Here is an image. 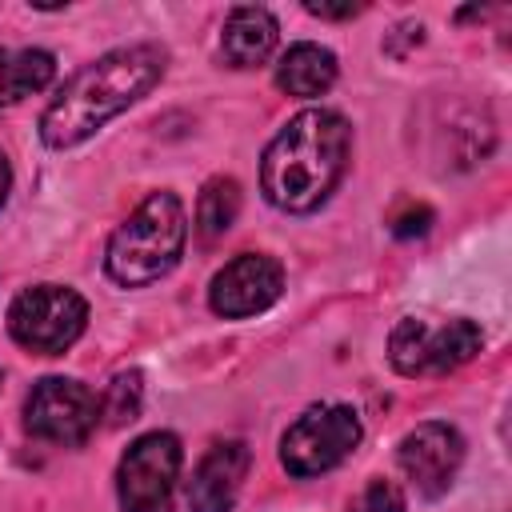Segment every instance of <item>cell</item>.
I'll use <instances>...</instances> for the list:
<instances>
[{
	"instance_id": "1",
	"label": "cell",
	"mask_w": 512,
	"mask_h": 512,
	"mask_svg": "<svg viewBox=\"0 0 512 512\" xmlns=\"http://www.w3.org/2000/svg\"><path fill=\"white\" fill-rule=\"evenodd\" d=\"M164 48L160 44H124L80 68L56 100L40 116V140L48 148H72L88 140L96 128H104L116 112L136 104L152 92V84L164 76Z\"/></svg>"
},
{
	"instance_id": "2",
	"label": "cell",
	"mask_w": 512,
	"mask_h": 512,
	"mask_svg": "<svg viewBox=\"0 0 512 512\" xmlns=\"http://www.w3.org/2000/svg\"><path fill=\"white\" fill-rule=\"evenodd\" d=\"M352 128L332 108H304L296 112L264 148L260 160V188L280 212H312L320 208L344 168H348Z\"/></svg>"
},
{
	"instance_id": "3",
	"label": "cell",
	"mask_w": 512,
	"mask_h": 512,
	"mask_svg": "<svg viewBox=\"0 0 512 512\" xmlns=\"http://www.w3.org/2000/svg\"><path fill=\"white\" fill-rule=\"evenodd\" d=\"M188 220L184 204L172 192H152L108 240L104 268L124 288H144L160 276H168L184 252Z\"/></svg>"
},
{
	"instance_id": "4",
	"label": "cell",
	"mask_w": 512,
	"mask_h": 512,
	"mask_svg": "<svg viewBox=\"0 0 512 512\" xmlns=\"http://www.w3.org/2000/svg\"><path fill=\"white\" fill-rule=\"evenodd\" d=\"M84 324H88V304L76 288H64V284L24 288L8 308L12 340L36 356H60L80 340Z\"/></svg>"
},
{
	"instance_id": "5",
	"label": "cell",
	"mask_w": 512,
	"mask_h": 512,
	"mask_svg": "<svg viewBox=\"0 0 512 512\" xmlns=\"http://www.w3.org/2000/svg\"><path fill=\"white\" fill-rule=\"evenodd\" d=\"M360 436V416L348 404H316L304 416H296L280 436V464L288 468V476L300 480L320 476L336 468L360 444Z\"/></svg>"
},
{
	"instance_id": "6",
	"label": "cell",
	"mask_w": 512,
	"mask_h": 512,
	"mask_svg": "<svg viewBox=\"0 0 512 512\" xmlns=\"http://www.w3.org/2000/svg\"><path fill=\"white\" fill-rule=\"evenodd\" d=\"M480 328L472 320H448L428 328L424 320H400L388 336V360L400 376H444L480 352Z\"/></svg>"
},
{
	"instance_id": "7",
	"label": "cell",
	"mask_w": 512,
	"mask_h": 512,
	"mask_svg": "<svg viewBox=\"0 0 512 512\" xmlns=\"http://www.w3.org/2000/svg\"><path fill=\"white\" fill-rule=\"evenodd\" d=\"M180 440L172 432H144L120 456L116 496L124 512H172V492L180 476Z\"/></svg>"
},
{
	"instance_id": "8",
	"label": "cell",
	"mask_w": 512,
	"mask_h": 512,
	"mask_svg": "<svg viewBox=\"0 0 512 512\" xmlns=\"http://www.w3.org/2000/svg\"><path fill=\"white\" fill-rule=\"evenodd\" d=\"M100 420V400L68 376H44L24 400V428L48 444H84Z\"/></svg>"
},
{
	"instance_id": "9",
	"label": "cell",
	"mask_w": 512,
	"mask_h": 512,
	"mask_svg": "<svg viewBox=\"0 0 512 512\" xmlns=\"http://www.w3.org/2000/svg\"><path fill=\"white\" fill-rule=\"evenodd\" d=\"M284 292V268L280 260L264 256V252H240L236 260H228L208 288V304L216 316L224 320H244L256 316L264 308H272Z\"/></svg>"
},
{
	"instance_id": "10",
	"label": "cell",
	"mask_w": 512,
	"mask_h": 512,
	"mask_svg": "<svg viewBox=\"0 0 512 512\" xmlns=\"http://www.w3.org/2000/svg\"><path fill=\"white\" fill-rule=\"evenodd\" d=\"M396 460H400V472L416 484L420 496L436 500L448 492V484L456 480L460 472V460H464V440L452 424H440V420H424L416 424L400 448H396Z\"/></svg>"
},
{
	"instance_id": "11",
	"label": "cell",
	"mask_w": 512,
	"mask_h": 512,
	"mask_svg": "<svg viewBox=\"0 0 512 512\" xmlns=\"http://www.w3.org/2000/svg\"><path fill=\"white\" fill-rule=\"evenodd\" d=\"M252 452L244 440H220L204 452L188 480V508L192 512H232L240 484L248 476Z\"/></svg>"
},
{
	"instance_id": "12",
	"label": "cell",
	"mask_w": 512,
	"mask_h": 512,
	"mask_svg": "<svg viewBox=\"0 0 512 512\" xmlns=\"http://www.w3.org/2000/svg\"><path fill=\"white\" fill-rule=\"evenodd\" d=\"M276 16L260 4H240L228 12L224 20V32H220V56L232 64V68H256L272 56L276 48Z\"/></svg>"
},
{
	"instance_id": "13",
	"label": "cell",
	"mask_w": 512,
	"mask_h": 512,
	"mask_svg": "<svg viewBox=\"0 0 512 512\" xmlns=\"http://www.w3.org/2000/svg\"><path fill=\"white\" fill-rule=\"evenodd\" d=\"M276 84L288 96H320L336 84V56L320 44H292L276 64Z\"/></svg>"
},
{
	"instance_id": "14",
	"label": "cell",
	"mask_w": 512,
	"mask_h": 512,
	"mask_svg": "<svg viewBox=\"0 0 512 512\" xmlns=\"http://www.w3.org/2000/svg\"><path fill=\"white\" fill-rule=\"evenodd\" d=\"M56 60L44 48H0V108L20 104L24 96L48 88Z\"/></svg>"
},
{
	"instance_id": "15",
	"label": "cell",
	"mask_w": 512,
	"mask_h": 512,
	"mask_svg": "<svg viewBox=\"0 0 512 512\" xmlns=\"http://www.w3.org/2000/svg\"><path fill=\"white\" fill-rule=\"evenodd\" d=\"M240 216V184L232 176H212L196 196V236L204 244L220 240Z\"/></svg>"
},
{
	"instance_id": "16",
	"label": "cell",
	"mask_w": 512,
	"mask_h": 512,
	"mask_svg": "<svg viewBox=\"0 0 512 512\" xmlns=\"http://www.w3.org/2000/svg\"><path fill=\"white\" fill-rule=\"evenodd\" d=\"M140 404H144V380H140V372L136 368L132 372H116L108 380L104 396H100V416L112 428H120V424H128V420L140 416Z\"/></svg>"
},
{
	"instance_id": "17",
	"label": "cell",
	"mask_w": 512,
	"mask_h": 512,
	"mask_svg": "<svg viewBox=\"0 0 512 512\" xmlns=\"http://www.w3.org/2000/svg\"><path fill=\"white\" fill-rule=\"evenodd\" d=\"M408 504H404V492L392 484V480H384V476H376L368 488H364V512H404Z\"/></svg>"
},
{
	"instance_id": "18",
	"label": "cell",
	"mask_w": 512,
	"mask_h": 512,
	"mask_svg": "<svg viewBox=\"0 0 512 512\" xmlns=\"http://www.w3.org/2000/svg\"><path fill=\"white\" fill-rule=\"evenodd\" d=\"M432 224V212L424 204H404V212L392 216V232L396 236H424Z\"/></svg>"
},
{
	"instance_id": "19",
	"label": "cell",
	"mask_w": 512,
	"mask_h": 512,
	"mask_svg": "<svg viewBox=\"0 0 512 512\" xmlns=\"http://www.w3.org/2000/svg\"><path fill=\"white\" fill-rule=\"evenodd\" d=\"M312 16H320V20H348V16H356V12H364V4H324V0H308L304 4Z\"/></svg>"
},
{
	"instance_id": "20",
	"label": "cell",
	"mask_w": 512,
	"mask_h": 512,
	"mask_svg": "<svg viewBox=\"0 0 512 512\" xmlns=\"http://www.w3.org/2000/svg\"><path fill=\"white\" fill-rule=\"evenodd\" d=\"M8 188H12V168H8V160H4V152H0V208H4V200H8Z\"/></svg>"
}]
</instances>
